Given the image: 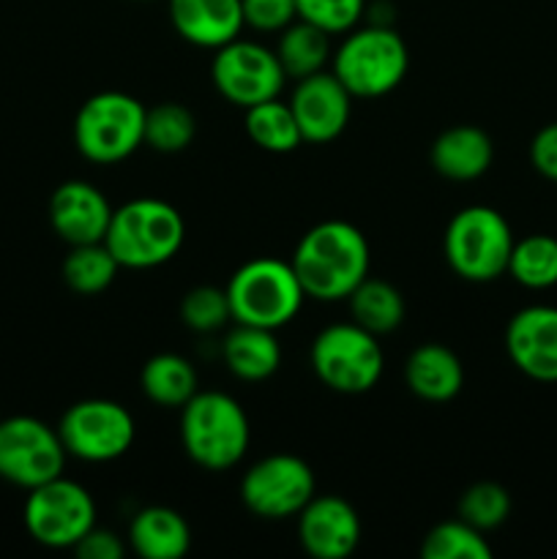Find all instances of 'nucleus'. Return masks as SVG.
Returning a JSON list of instances; mask_svg holds the SVG:
<instances>
[{
    "label": "nucleus",
    "instance_id": "6",
    "mask_svg": "<svg viewBox=\"0 0 557 559\" xmlns=\"http://www.w3.org/2000/svg\"><path fill=\"white\" fill-rule=\"evenodd\" d=\"M511 224L489 205L462 207L448 222L442 251L457 276L473 284H489L508 273L513 251Z\"/></svg>",
    "mask_w": 557,
    "mask_h": 559
},
{
    "label": "nucleus",
    "instance_id": "25",
    "mask_svg": "<svg viewBox=\"0 0 557 559\" xmlns=\"http://www.w3.org/2000/svg\"><path fill=\"white\" fill-rule=\"evenodd\" d=\"M349 314L353 322L366 328L375 336L393 333L404 322V298L393 284L382 278L366 276L349 295Z\"/></svg>",
    "mask_w": 557,
    "mask_h": 559
},
{
    "label": "nucleus",
    "instance_id": "26",
    "mask_svg": "<svg viewBox=\"0 0 557 559\" xmlns=\"http://www.w3.org/2000/svg\"><path fill=\"white\" fill-rule=\"evenodd\" d=\"M508 276L533 293L557 287V238L538 233L517 240L508 260Z\"/></svg>",
    "mask_w": 557,
    "mask_h": 559
},
{
    "label": "nucleus",
    "instance_id": "24",
    "mask_svg": "<svg viewBox=\"0 0 557 559\" xmlns=\"http://www.w3.org/2000/svg\"><path fill=\"white\" fill-rule=\"evenodd\" d=\"M142 393L158 407L180 409L197 393V371L183 355H153L140 374Z\"/></svg>",
    "mask_w": 557,
    "mask_h": 559
},
{
    "label": "nucleus",
    "instance_id": "33",
    "mask_svg": "<svg viewBox=\"0 0 557 559\" xmlns=\"http://www.w3.org/2000/svg\"><path fill=\"white\" fill-rule=\"evenodd\" d=\"M298 20L322 27L328 36L349 33L366 11V0H295Z\"/></svg>",
    "mask_w": 557,
    "mask_h": 559
},
{
    "label": "nucleus",
    "instance_id": "36",
    "mask_svg": "<svg viewBox=\"0 0 557 559\" xmlns=\"http://www.w3.org/2000/svg\"><path fill=\"white\" fill-rule=\"evenodd\" d=\"M126 546L118 533L102 527H91L82 535L80 544L74 546V555L80 559H120Z\"/></svg>",
    "mask_w": 557,
    "mask_h": 559
},
{
    "label": "nucleus",
    "instance_id": "8",
    "mask_svg": "<svg viewBox=\"0 0 557 559\" xmlns=\"http://www.w3.org/2000/svg\"><path fill=\"white\" fill-rule=\"evenodd\" d=\"M145 112L147 109L129 93H96L74 118L76 151L93 164L123 162L145 145Z\"/></svg>",
    "mask_w": 557,
    "mask_h": 559
},
{
    "label": "nucleus",
    "instance_id": "17",
    "mask_svg": "<svg viewBox=\"0 0 557 559\" xmlns=\"http://www.w3.org/2000/svg\"><path fill=\"white\" fill-rule=\"evenodd\" d=\"M115 207L87 180H66L49 197V224L69 246L102 243Z\"/></svg>",
    "mask_w": 557,
    "mask_h": 559
},
{
    "label": "nucleus",
    "instance_id": "19",
    "mask_svg": "<svg viewBox=\"0 0 557 559\" xmlns=\"http://www.w3.org/2000/svg\"><path fill=\"white\" fill-rule=\"evenodd\" d=\"M431 167L437 175L457 183L478 180L495 162L491 136L478 126H451L431 142Z\"/></svg>",
    "mask_w": 557,
    "mask_h": 559
},
{
    "label": "nucleus",
    "instance_id": "11",
    "mask_svg": "<svg viewBox=\"0 0 557 559\" xmlns=\"http://www.w3.org/2000/svg\"><path fill=\"white\" fill-rule=\"evenodd\" d=\"M63 442L58 429H49L44 420L31 415L0 420V478L20 489H36L47 480L63 475Z\"/></svg>",
    "mask_w": 557,
    "mask_h": 559
},
{
    "label": "nucleus",
    "instance_id": "16",
    "mask_svg": "<svg viewBox=\"0 0 557 559\" xmlns=\"http://www.w3.org/2000/svg\"><path fill=\"white\" fill-rule=\"evenodd\" d=\"M506 353L524 377L557 382V306H528L506 328Z\"/></svg>",
    "mask_w": 557,
    "mask_h": 559
},
{
    "label": "nucleus",
    "instance_id": "21",
    "mask_svg": "<svg viewBox=\"0 0 557 559\" xmlns=\"http://www.w3.org/2000/svg\"><path fill=\"white\" fill-rule=\"evenodd\" d=\"M129 544L145 559H180L191 549V527L173 508H142L129 524Z\"/></svg>",
    "mask_w": 557,
    "mask_h": 559
},
{
    "label": "nucleus",
    "instance_id": "29",
    "mask_svg": "<svg viewBox=\"0 0 557 559\" xmlns=\"http://www.w3.org/2000/svg\"><path fill=\"white\" fill-rule=\"evenodd\" d=\"M197 134V118L189 107L175 102L156 104L145 112V145L156 153H180Z\"/></svg>",
    "mask_w": 557,
    "mask_h": 559
},
{
    "label": "nucleus",
    "instance_id": "15",
    "mask_svg": "<svg viewBox=\"0 0 557 559\" xmlns=\"http://www.w3.org/2000/svg\"><path fill=\"white\" fill-rule=\"evenodd\" d=\"M298 540L317 559L349 557L360 544L358 513L344 497L315 495L298 513Z\"/></svg>",
    "mask_w": 557,
    "mask_h": 559
},
{
    "label": "nucleus",
    "instance_id": "7",
    "mask_svg": "<svg viewBox=\"0 0 557 559\" xmlns=\"http://www.w3.org/2000/svg\"><path fill=\"white\" fill-rule=\"evenodd\" d=\"M311 369L317 380L344 396H358L380 382L386 355L375 333L358 322H336L322 328L311 342Z\"/></svg>",
    "mask_w": 557,
    "mask_h": 559
},
{
    "label": "nucleus",
    "instance_id": "5",
    "mask_svg": "<svg viewBox=\"0 0 557 559\" xmlns=\"http://www.w3.org/2000/svg\"><path fill=\"white\" fill-rule=\"evenodd\" d=\"M407 69L404 38L391 25H366L339 44L331 71L353 98H380L402 85Z\"/></svg>",
    "mask_w": 557,
    "mask_h": 559
},
{
    "label": "nucleus",
    "instance_id": "1",
    "mask_svg": "<svg viewBox=\"0 0 557 559\" xmlns=\"http://www.w3.org/2000/svg\"><path fill=\"white\" fill-rule=\"evenodd\" d=\"M306 298L336 304L369 276L371 254L366 235L349 222H322L311 227L295 246L289 260Z\"/></svg>",
    "mask_w": 557,
    "mask_h": 559
},
{
    "label": "nucleus",
    "instance_id": "13",
    "mask_svg": "<svg viewBox=\"0 0 557 559\" xmlns=\"http://www.w3.org/2000/svg\"><path fill=\"white\" fill-rule=\"evenodd\" d=\"M211 76L216 91L240 109L278 98L287 80L273 49L244 38H233L216 49Z\"/></svg>",
    "mask_w": 557,
    "mask_h": 559
},
{
    "label": "nucleus",
    "instance_id": "10",
    "mask_svg": "<svg viewBox=\"0 0 557 559\" xmlns=\"http://www.w3.org/2000/svg\"><path fill=\"white\" fill-rule=\"evenodd\" d=\"M58 435L69 456L104 464L129 453L137 429L123 404L109 399H85L66 409Z\"/></svg>",
    "mask_w": 557,
    "mask_h": 559
},
{
    "label": "nucleus",
    "instance_id": "14",
    "mask_svg": "<svg viewBox=\"0 0 557 559\" xmlns=\"http://www.w3.org/2000/svg\"><path fill=\"white\" fill-rule=\"evenodd\" d=\"M287 104L298 120L300 136L311 145H325L342 136L353 112V96L333 71H317L298 80Z\"/></svg>",
    "mask_w": 557,
    "mask_h": 559
},
{
    "label": "nucleus",
    "instance_id": "12",
    "mask_svg": "<svg viewBox=\"0 0 557 559\" xmlns=\"http://www.w3.org/2000/svg\"><path fill=\"white\" fill-rule=\"evenodd\" d=\"M315 497V473L293 453H273L246 469L240 480V500L254 516L278 522L298 516Z\"/></svg>",
    "mask_w": 557,
    "mask_h": 559
},
{
    "label": "nucleus",
    "instance_id": "35",
    "mask_svg": "<svg viewBox=\"0 0 557 559\" xmlns=\"http://www.w3.org/2000/svg\"><path fill=\"white\" fill-rule=\"evenodd\" d=\"M530 164L541 178L557 183V120L535 131L530 142Z\"/></svg>",
    "mask_w": 557,
    "mask_h": 559
},
{
    "label": "nucleus",
    "instance_id": "18",
    "mask_svg": "<svg viewBox=\"0 0 557 559\" xmlns=\"http://www.w3.org/2000/svg\"><path fill=\"white\" fill-rule=\"evenodd\" d=\"M169 20L183 41L202 49H218L244 31L240 0H169Z\"/></svg>",
    "mask_w": 557,
    "mask_h": 559
},
{
    "label": "nucleus",
    "instance_id": "30",
    "mask_svg": "<svg viewBox=\"0 0 557 559\" xmlns=\"http://www.w3.org/2000/svg\"><path fill=\"white\" fill-rule=\"evenodd\" d=\"M424 559H489L491 546L486 544L484 533L470 527L462 519L440 522L424 535L420 544Z\"/></svg>",
    "mask_w": 557,
    "mask_h": 559
},
{
    "label": "nucleus",
    "instance_id": "4",
    "mask_svg": "<svg viewBox=\"0 0 557 559\" xmlns=\"http://www.w3.org/2000/svg\"><path fill=\"white\" fill-rule=\"evenodd\" d=\"M224 289L235 322L268 331L289 325L306 300L293 265L273 257H257L240 265Z\"/></svg>",
    "mask_w": 557,
    "mask_h": 559
},
{
    "label": "nucleus",
    "instance_id": "2",
    "mask_svg": "<svg viewBox=\"0 0 557 559\" xmlns=\"http://www.w3.org/2000/svg\"><path fill=\"white\" fill-rule=\"evenodd\" d=\"M249 418L238 399L222 391H197L180 407V442L197 467L224 473L249 451Z\"/></svg>",
    "mask_w": 557,
    "mask_h": 559
},
{
    "label": "nucleus",
    "instance_id": "32",
    "mask_svg": "<svg viewBox=\"0 0 557 559\" xmlns=\"http://www.w3.org/2000/svg\"><path fill=\"white\" fill-rule=\"evenodd\" d=\"M180 320L194 333H213L233 320L229 311L227 289L218 287H194L180 300Z\"/></svg>",
    "mask_w": 557,
    "mask_h": 559
},
{
    "label": "nucleus",
    "instance_id": "31",
    "mask_svg": "<svg viewBox=\"0 0 557 559\" xmlns=\"http://www.w3.org/2000/svg\"><path fill=\"white\" fill-rule=\"evenodd\" d=\"M508 513H511V495L495 480L473 484L459 500V519L481 533H489V530L506 524Z\"/></svg>",
    "mask_w": 557,
    "mask_h": 559
},
{
    "label": "nucleus",
    "instance_id": "20",
    "mask_svg": "<svg viewBox=\"0 0 557 559\" xmlns=\"http://www.w3.org/2000/svg\"><path fill=\"white\" fill-rule=\"evenodd\" d=\"M404 380L418 399L431 404L451 402L459 396L464 385L462 360L446 344H420L407 355L404 364Z\"/></svg>",
    "mask_w": 557,
    "mask_h": 559
},
{
    "label": "nucleus",
    "instance_id": "23",
    "mask_svg": "<svg viewBox=\"0 0 557 559\" xmlns=\"http://www.w3.org/2000/svg\"><path fill=\"white\" fill-rule=\"evenodd\" d=\"M273 52L287 80H304L317 71H325L328 58H333L331 36L306 20H293L284 31H278V44Z\"/></svg>",
    "mask_w": 557,
    "mask_h": 559
},
{
    "label": "nucleus",
    "instance_id": "9",
    "mask_svg": "<svg viewBox=\"0 0 557 559\" xmlns=\"http://www.w3.org/2000/svg\"><path fill=\"white\" fill-rule=\"evenodd\" d=\"M25 527L47 549H74L96 527V502L85 486L58 475L27 491Z\"/></svg>",
    "mask_w": 557,
    "mask_h": 559
},
{
    "label": "nucleus",
    "instance_id": "22",
    "mask_svg": "<svg viewBox=\"0 0 557 559\" xmlns=\"http://www.w3.org/2000/svg\"><path fill=\"white\" fill-rule=\"evenodd\" d=\"M222 358L229 374L244 382H262L273 377L282 364V347L268 328L235 325L222 344Z\"/></svg>",
    "mask_w": 557,
    "mask_h": 559
},
{
    "label": "nucleus",
    "instance_id": "34",
    "mask_svg": "<svg viewBox=\"0 0 557 559\" xmlns=\"http://www.w3.org/2000/svg\"><path fill=\"white\" fill-rule=\"evenodd\" d=\"M244 3V22L254 31L278 33L298 20L295 0H240Z\"/></svg>",
    "mask_w": 557,
    "mask_h": 559
},
{
    "label": "nucleus",
    "instance_id": "28",
    "mask_svg": "<svg viewBox=\"0 0 557 559\" xmlns=\"http://www.w3.org/2000/svg\"><path fill=\"white\" fill-rule=\"evenodd\" d=\"M120 265L107 243L71 246L63 260V282L76 295H98L115 282Z\"/></svg>",
    "mask_w": 557,
    "mask_h": 559
},
{
    "label": "nucleus",
    "instance_id": "27",
    "mask_svg": "<svg viewBox=\"0 0 557 559\" xmlns=\"http://www.w3.org/2000/svg\"><path fill=\"white\" fill-rule=\"evenodd\" d=\"M244 126L249 140L268 153H293L304 142L293 109L278 98L246 109Z\"/></svg>",
    "mask_w": 557,
    "mask_h": 559
},
{
    "label": "nucleus",
    "instance_id": "3",
    "mask_svg": "<svg viewBox=\"0 0 557 559\" xmlns=\"http://www.w3.org/2000/svg\"><path fill=\"white\" fill-rule=\"evenodd\" d=\"M186 238L178 207L156 197H140L115 207L104 243L120 267L145 271L173 260Z\"/></svg>",
    "mask_w": 557,
    "mask_h": 559
}]
</instances>
